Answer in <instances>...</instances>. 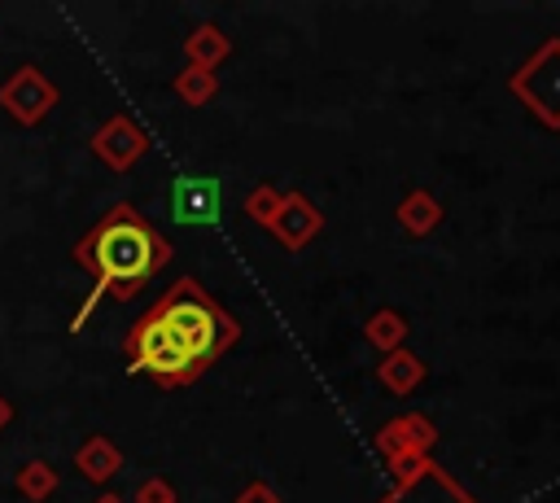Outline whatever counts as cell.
Instances as JSON below:
<instances>
[{"mask_svg": "<svg viewBox=\"0 0 560 503\" xmlns=\"http://www.w3.org/2000/svg\"><path fill=\"white\" fill-rule=\"evenodd\" d=\"M166 258H171V245L131 206H114L101 219V227L92 236H83V245L74 249V262L96 271V289L83 297V306L74 315V328H83V319L96 311V302L105 293L131 297Z\"/></svg>", "mask_w": 560, "mask_h": 503, "instance_id": "6da1fadb", "label": "cell"}, {"mask_svg": "<svg viewBox=\"0 0 560 503\" xmlns=\"http://www.w3.org/2000/svg\"><path fill=\"white\" fill-rule=\"evenodd\" d=\"M4 420H9V407H4V402H0V429H4Z\"/></svg>", "mask_w": 560, "mask_h": 503, "instance_id": "d6986e66", "label": "cell"}, {"mask_svg": "<svg viewBox=\"0 0 560 503\" xmlns=\"http://www.w3.org/2000/svg\"><path fill=\"white\" fill-rule=\"evenodd\" d=\"M74 464H79V472H83V477H92V481H105L109 472H118L122 455H118V451H114L105 437H92V442H83V446H79Z\"/></svg>", "mask_w": 560, "mask_h": 503, "instance_id": "9c48e42d", "label": "cell"}, {"mask_svg": "<svg viewBox=\"0 0 560 503\" xmlns=\"http://www.w3.org/2000/svg\"><path fill=\"white\" fill-rule=\"evenodd\" d=\"M140 503H171V486L166 481H144Z\"/></svg>", "mask_w": 560, "mask_h": 503, "instance_id": "e0dca14e", "label": "cell"}, {"mask_svg": "<svg viewBox=\"0 0 560 503\" xmlns=\"http://www.w3.org/2000/svg\"><path fill=\"white\" fill-rule=\"evenodd\" d=\"M171 214L179 223H219V179L214 175H179L171 184Z\"/></svg>", "mask_w": 560, "mask_h": 503, "instance_id": "5b68a950", "label": "cell"}, {"mask_svg": "<svg viewBox=\"0 0 560 503\" xmlns=\"http://www.w3.org/2000/svg\"><path fill=\"white\" fill-rule=\"evenodd\" d=\"M175 92L188 101V105H201V101H210V92H214V79H210V70H184L179 79H175Z\"/></svg>", "mask_w": 560, "mask_h": 503, "instance_id": "5bb4252c", "label": "cell"}, {"mask_svg": "<svg viewBox=\"0 0 560 503\" xmlns=\"http://www.w3.org/2000/svg\"><path fill=\"white\" fill-rule=\"evenodd\" d=\"M241 503H280V499L271 494V486H249V490L241 494Z\"/></svg>", "mask_w": 560, "mask_h": 503, "instance_id": "ac0fdd59", "label": "cell"}, {"mask_svg": "<svg viewBox=\"0 0 560 503\" xmlns=\"http://www.w3.org/2000/svg\"><path fill=\"white\" fill-rule=\"evenodd\" d=\"M271 227H276V236H280L289 249H298V245H306V241L319 232V214H315V206H311L306 197L289 192V197H280V210L271 214Z\"/></svg>", "mask_w": 560, "mask_h": 503, "instance_id": "ba28073f", "label": "cell"}, {"mask_svg": "<svg viewBox=\"0 0 560 503\" xmlns=\"http://www.w3.org/2000/svg\"><path fill=\"white\" fill-rule=\"evenodd\" d=\"M144 144H149V140H144V131H140L131 118H109V122L96 131V140H92V149H96L109 166H118V171L131 166V162L144 153Z\"/></svg>", "mask_w": 560, "mask_h": 503, "instance_id": "52a82bcc", "label": "cell"}, {"mask_svg": "<svg viewBox=\"0 0 560 503\" xmlns=\"http://www.w3.org/2000/svg\"><path fill=\"white\" fill-rule=\"evenodd\" d=\"M57 486V472L48 468V464H26V468H18V490H26V499H44L48 490Z\"/></svg>", "mask_w": 560, "mask_h": 503, "instance_id": "4fadbf2b", "label": "cell"}, {"mask_svg": "<svg viewBox=\"0 0 560 503\" xmlns=\"http://www.w3.org/2000/svg\"><path fill=\"white\" fill-rule=\"evenodd\" d=\"M162 328H166V337L179 346V354L201 372L214 354H223L232 341H236V324L192 284V280H175V289L149 311Z\"/></svg>", "mask_w": 560, "mask_h": 503, "instance_id": "7a4b0ae2", "label": "cell"}, {"mask_svg": "<svg viewBox=\"0 0 560 503\" xmlns=\"http://www.w3.org/2000/svg\"><path fill=\"white\" fill-rule=\"evenodd\" d=\"M245 210H249V219H267V223H271V214L280 210V197H276L271 188H258V192L245 201Z\"/></svg>", "mask_w": 560, "mask_h": 503, "instance_id": "2e32d148", "label": "cell"}, {"mask_svg": "<svg viewBox=\"0 0 560 503\" xmlns=\"http://www.w3.org/2000/svg\"><path fill=\"white\" fill-rule=\"evenodd\" d=\"M127 367L131 372H149L162 385H188L197 376V367L179 354V346L166 337V328L153 315H144L127 337Z\"/></svg>", "mask_w": 560, "mask_h": 503, "instance_id": "3957f363", "label": "cell"}, {"mask_svg": "<svg viewBox=\"0 0 560 503\" xmlns=\"http://www.w3.org/2000/svg\"><path fill=\"white\" fill-rule=\"evenodd\" d=\"M368 337H372L376 346H385V350H398V341H402V324H398V315H394V311H381V315L368 324Z\"/></svg>", "mask_w": 560, "mask_h": 503, "instance_id": "9a60e30c", "label": "cell"}, {"mask_svg": "<svg viewBox=\"0 0 560 503\" xmlns=\"http://www.w3.org/2000/svg\"><path fill=\"white\" fill-rule=\"evenodd\" d=\"M438 219H442V210H438V201L424 197V192H411V197L398 206V223H407L411 232H429Z\"/></svg>", "mask_w": 560, "mask_h": 503, "instance_id": "7c38bea8", "label": "cell"}, {"mask_svg": "<svg viewBox=\"0 0 560 503\" xmlns=\"http://www.w3.org/2000/svg\"><path fill=\"white\" fill-rule=\"evenodd\" d=\"M52 101H57V92L48 87V79H44L35 66L18 70V74L0 87V105H4L18 122H35V118H44Z\"/></svg>", "mask_w": 560, "mask_h": 503, "instance_id": "8992f818", "label": "cell"}, {"mask_svg": "<svg viewBox=\"0 0 560 503\" xmlns=\"http://www.w3.org/2000/svg\"><path fill=\"white\" fill-rule=\"evenodd\" d=\"M534 114H542L551 127H560V39H551L512 83Z\"/></svg>", "mask_w": 560, "mask_h": 503, "instance_id": "277c9868", "label": "cell"}, {"mask_svg": "<svg viewBox=\"0 0 560 503\" xmlns=\"http://www.w3.org/2000/svg\"><path fill=\"white\" fill-rule=\"evenodd\" d=\"M420 363L407 354V350H389V359H385V367H381V381L389 385V389H398V394H407V389H416V381H420Z\"/></svg>", "mask_w": 560, "mask_h": 503, "instance_id": "8fae6325", "label": "cell"}, {"mask_svg": "<svg viewBox=\"0 0 560 503\" xmlns=\"http://www.w3.org/2000/svg\"><path fill=\"white\" fill-rule=\"evenodd\" d=\"M188 57H192V70H210L219 57H228V39L214 26H201L188 35Z\"/></svg>", "mask_w": 560, "mask_h": 503, "instance_id": "30bf717a", "label": "cell"}, {"mask_svg": "<svg viewBox=\"0 0 560 503\" xmlns=\"http://www.w3.org/2000/svg\"><path fill=\"white\" fill-rule=\"evenodd\" d=\"M96 503H122V499H114V494H101V499H96Z\"/></svg>", "mask_w": 560, "mask_h": 503, "instance_id": "ffe728a7", "label": "cell"}]
</instances>
